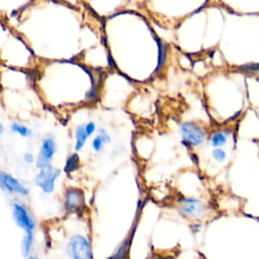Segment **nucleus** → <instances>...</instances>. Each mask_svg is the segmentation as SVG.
I'll return each instance as SVG.
<instances>
[{
  "instance_id": "obj_14",
  "label": "nucleus",
  "mask_w": 259,
  "mask_h": 259,
  "mask_svg": "<svg viewBox=\"0 0 259 259\" xmlns=\"http://www.w3.org/2000/svg\"><path fill=\"white\" fill-rule=\"evenodd\" d=\"M103 143H104V141L102 140V138H101V136L99 135V136H97L94 140H93V143H92V146H93V149L95 150V151H97V152H99V151H101V149H102V145H103Z\"/></svg>"
},
{
  "instance_id": "obj_9",
  "label": "nucleus",
  "mask_w": 259,
  "mask_h": 259,
  "mask_svg": "<svg viewBox=\"0 0 259 259\" xmlns=\"http://www.w3.org/2000/svg\"><path fill=\"white\" fill-rule=\"evenodd\" d=\"M87 137H88V135L86 133L85 125H83V124L79 125L77 127V130H76V147H75V149L77 151L82 149V147H83Z\"/></svg>"
},
{
  "instance_id": "obj_16",
  "label": "nucleus",
  "mask_w": 259,
  "mask_h": 259,
  "mask_svg": "<svg viewBox=\"0 0 259 259\" xmlns=\"http://www.w3.org/2000/svg\"><path fill=\"white\" fill-rule=\"evenodd\" d=\"M164 59H165V50L164 47L159 44V61H158V68H160L163 63H164Z\"/></svg>"
},
{
  "instance_id": "obj_2",
  "label": "nucleus",
  "mask_w": 259,
  "mask_h": 259,
  "mask_svg": "<svg viewBox=\"0 0 259 259\" xmlns=\"http://www.w3.org/2000/svg\"><path fill=\"white\" fill-rule=\"evenodd\" d=\"M60 175V170L53 168L51 165L42 168L35 177V183L39 186L44 192L50 193L54 190L55 181Z\"/></svg>"
},
{
  "instance_id": "obj_1",
  "label": "nucleus",
  "mask_w": 259,
  "mask_h": 259,
  "mask_svg": "<svg viewBox=\"0 0 259 259\" xmlns=\"http://www.w3.org/2000/svg\"><path fill=\"white\" fill-rule=\"evenodd\" d=\"M68 253L76 259H89L92 257L91 249L86 238L80 235L73 236L68 244Z\"/></svg>"
},
{
  "instance_id": "obj_3",
  "label": "nucleus",
  "mask_w": 259,
  "mask_h": 259,
  "mask_svg": "<svg viewBox=\"0 0 259 259\" xmlns=\"http://www.w3.org/2000/svg\"><path fill=\"white\" fill-rule=\"evenodd\" d=\"M181 135L186 144L197 146L201 144L205 138L204 132L193 122H184L181 124Z\"/></svg>"
},
{
  "instance_id": "obj_10",
  "label": "nucleus",
  "mask_w": 259,
  "mask_h": 259,
  "mask_svg": "<svg viewBox=\"0 0 259 259\" xmlns=\"http://www.w3.org/2000/svg\"><path fill=\"white\" fill-rule=\"evenodd\" d=\"M32 231L31 232H26V236L23 239L22 242V254L23 256L27 257L30 253L31 250V246H32Z\"/></svg>"
},
{
  "instance_id": "obj_20",
  "label": "nucleus",
  "mask_w": 259,
  "mask_h": 259,
  "mask_svg": "<svg viewBox=\"0 0 259 259\" xmlns=\"http://www.w3.org/2000/svg\"><path fill=\"white\" fill-rule=\"evenodd\" d=\"M23 158H24L25 162H27V163H32L33 162V157H32L31 154H25L23 156Z\"/></svg>"
},
{
  "instance_id": "obj_18",
  "label": "nucleus",
  "mask_w": 259,
  "mask_h": 259,
  "mask_svg": "<svg viewBox=\"0 0 259 259\" xmlns=\"http://www.w3.org/2000/svg\"><path fill=\"white\" fill-rule=\"evenodd\" d=\"M85 128H86V133H87V135H88V137H89V136H91V135L93 134V132L95 131V124H94L93 122H89V123H87V124L85 125Z\"/></svg>"
},
{
  "instance_id": "obj_13",
  "label": "nucleus",
  "mask_w": 259,
  "mask_h": 259,
  "mask_svg": "<svg viewBox=\"0 0 259 259\" xmlns=\"http://www.w3.org/2000/svg\"><path fill=\"white\" fill-rule=\"evenodd\" d=\"M11 130L15 133H18L22 137H27V136L30 135V131L26 126L18 124V123H12Z\"/></svg>"
},
{
  "instance_id": "obj_5",
  "label": "nucleus",
  "mask_w": 259,
  "mask_h": 259,
  "mask_svg": "<svg viewBox=\"0 0 259 259\" xmlns=\"http://www.w3.org/2000/svg\"><path fill=\"white\" fill-rule=\"evenodd\" d=\"M84 205V195L82 190L78 188H71L67 191L65 196V207L70 212L80 210Z\"/></svg>"
},
{
  "instance_id": "obj_15",
  "label": "nucleus",
  "mask_w": 259,
  "mask_h": 259,
  "mask_svg": "<svg viewBox=\"0 0 259 259\" xmlns=\"http://www.w3.org/2000/svg\"><path fill=\"white\" fill-rule=\"evenodd\" d=\"M212 157L217 161L222 162V161H224L226 159V153L223 150H221V149H215V150L212 151Z\"/></svg>"
},
{
  "instance_id": "obj_19",
  "label": "nucleus",
  "mask_w": 259,
  "mask_h": 259,
  "mask_svg": "<svg viewBox=\"0 0 259 259\" xmlns=\"http://www.w3.org/2000/svg\"><path fill=\"white\" fill-rule=\"evenodd\" d=\"M99 134H100L102 140L104 141V143H109V142H110V138L108 137V135L106 134V132H105L104 130H100V131H99Z\"/></svg>"
},
{
  "instance_id": "obj_6",
  "label": "nucleus",
  "mask_w": 259,
  "mask_h": 259,
  "mask_svg": "<svg viewBox=\"0 0 259 259\" xmlns=\"http://www.w3.org/2000/svg\"><path fill=\"white\" fill-rule=\"evenodd\" d=\"M13 218L16 225L25 232H31L34 228V224L27 213L25 207L19 203H14L13 205Z\"/></svg>"
},
{
  "instance_id": "obj_8",
  "label": "nucleus",
  "mask_w": 259,
  "mask_h": 259,
  "mask_svg": "<svg viewBox=\"0 0 259 259\" xmlns=\"http://www.w3.org/2000/svg\"><path fill=\"white\" fill-rule=\"evenodd\" d=\"M0 185L3 190H7L9 192H16L23 195L28 194V189L22 186L18 180L13 178L11 175L1 171L0 172Z\"/></svg>"
},
{
  "instance_id": "obj_4",
  "label": "nucleus",
  "mask_w": 259,
  "mask_h": 259,
  "mask_svg": "<svg viewBox=\"0 0 259 259\" xmlns=\"http://www.w3.org/2000/svg\"><path fill=\"white\" fill-rule=\"evenodd\" d=\"M56 150L55 142L52 138H47L44 140L37 160H36V167L42 169L50 165V161L52 160L54 153Z\"/></svg>"
},
{
  "instance_id": "obj_11",
  "label": "nucleus",
  "mask_w": 259,
  "mask_h": 259,
  "mask_svg": "<svg viewBox=\"0 0 259 259\" xmlns=\"http://www.w3.org/2000/svg\"><path fill=\"white\" fill-rule=\"evenodd\" d=\"M79 168V158L76 154L70 156L66 162L65 171L66 172H73Z\"/></svg>"
},
{
  "instance_id": "obj_17",
  "label": "nucleus",
  "mask_w": 259,
  "mask_h": 259,
  "mask_svg": "<svg viewBox=\"0 0 259 259\" xmlns=\"http://www.w3.org/2000/svg\"><path fill=\"white\" fill-rule=\"evenodd\" d=\"M241 68L245 69V70H248V71H258L259 70V64H248V65H245Z\"/></svg>"
},
{
  "instance_id": "obj_7",
  "label": "nucleus",
  "mask_w": 259,
  "mask_h": 259,
  "mask_svg": "<svg viewBox=\"0 0 259 259\" xmlns=\"http://www.w3.org/2000/svg\"><path fill=\"white\" fill-rule=\"evenodd\" d=\"M179 210L186 217L195 218L202 213L203 211V203L194 198H182L180 201Z\"/></svg>"
},
{
  "instance_id": "obj_12",
  "label": "nucleus",
  "mask_w": 259,
  "mask_h": 259,
  "mask_svg": "<svg viewBox=\"0 0 259 259\" xmlns=\"http://www.w3.org/2000/svg\"><path fill=\"white\" fill-rule=\"evenodd\" d=\"M226 142H227V138L223 133L218 132V133L213 134V136L211 137V144L213 147L222 146V145L226 144Z\"/></svg>"
}]
</instances>
